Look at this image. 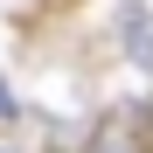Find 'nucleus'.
Instances as JSON below:
<instances>
[{
	"instance_id": "f257e3e1",
	"label": "nucleus",
	"mask_w": 153,
	"mask_h": 153,
	"mask_svg": "<svg viewBox=\"0 0 153 153\" xmlns=\"http://www.w3.org/2000/svg\"><path fill=\"white\" fill-rule=\"evenodd\" d=\"M91 153H146V132H132L125 118H97V132H91Z\"/></svg>"
},
{
	"instance_id": "f03ea898",
	"label": "nucleus",
	"mask_w": 153,
	"mask_h": 153,
	"mask_svg": "<svg viewBox=\"0 0 153 153\" xmlns=\"http://www.w3.org/2000/svg\"><path fill=\"white\" fill-rule=\"evenodd\" d=\"M14 111H21V105H14V84H7V76H0V125H7Z\"/></svg>"
},
{
	"instance_id": "7ed1b4c3",
	"label": "nucleus",
	"mask_w": 153,
	"mask_h": 153,
	"mask_svg": "<svg viewBox=\"0 0 153 153\" xmlns=\"http://www.w3.org/2000/svg\"><path fill=\"white\" fill-rule=\"evenodd\" d=\"M0 153H21V139H14V132H0Z\"/></svg>"
}]
</instances>
